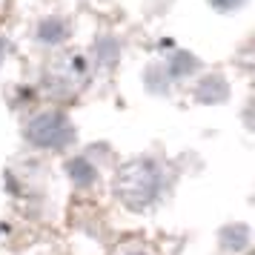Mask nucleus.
Returning <instances> with one entry per match:
<instances>
[{"instance_id": "nucleus-1", "label": "nucleus", "mask_w": 255, "mask_h": 255, "mask_svg": "<svg viewBox=\"0 0 255 255\" xmlns=\"http://www.w3.org/2000/svg\"><path fill=\"white\" fill-rule=\"evenodd\" d=\"M163 189H166L163 169L152 158H135V161L124 163L115 175V195L132 212L149 209L163 195Z\"/></svg>"}, {"instance_id": "nucleus-2", "label": "nucleus", "mask_w": 255, "mask_h": 255, "mask_svg": "<svg viewBox=\"0 0 255 255\" xmlns=\"http://www.w3.org/2000/svg\"><path fill=\"white\" fill-rule=\"evenodd\" d=\"M26 140L37 146V149H66L75 140V127L66 112L60 109H46V112H37L29 124H26Z\"/></svg>"}, {"instance_id": "nucleus-3", "label": "nucleus", "mask_w": 255, "mask_h": 255, "mask_svg": "<svg viewBox=\"0 0 255 255\" xmlns=\"http://www.w3.org/2000/svg\"><path fill=\"white\" fill-rule=\"evenodd\" d=\"M66 172H69V178L78 186H92L95 181H98V169H95V163L86 161V158H72V161L66 163Z\"/></svg>"}, {"instance_id": "nucleus-4", "label": "nucleus", "mask_w": 255, "mask_h": 255, "mask_svg": "<svg viewBox=\"0 0 255 255\" xmlns=\"http://www.w3.org/2000/svg\"><path fill=\"white\" fill-rule=\"evenodd\" d=\"M209 3H212L218 12H232V9H238V6H241L244 0H209Z\"/></svg>"}, {"instance_id": "nucleus-5", "label": "nucleus", "mask_w": 255, "mask_h": 255, "mask_svg": "<svg viewBox=\"0 0 255 255\" xmlns=\"http://www.w3.org/2000/svg\"><path fill=\"white\" fill-rule=\"evenodd\" d=\"M124 255H149V253H143V250H132V253H124Z\"/></svg>"}, {"instance_id": "nucleus-6", "label": "nucleus", "mask_w": 255, "mask_h": 255, "mask_svg": "<svg viewBox=\"0 0 255 255\" xmlns=\"http://www.w3.org/2000/svg\"><path fill=\"white\" fill-rule=\"evenodd\" d=\"M3 55H6V46H3V40H0V63H3Z\"/></svg>"}]
</instances>
